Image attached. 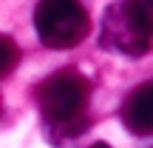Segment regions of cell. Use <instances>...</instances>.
Instances as JSON below:
<instances>
[{
    "mask_svg": "<svg viewBox=\"0 0 153 148\" xmlns=\"http://www.w3.org/2000/svg\"><path fill=\"white\" fill-rule=\"evenodd\" d=\"M34 100L51 134L74 137L85 128L82 117L91 100V80L76 68H57L34 88Z\"/></svg>",
    "mask_w": 153,
    "mask_h": 148,
    "instance_id": "1",
    "label": "cell"
},
{
    "mask_svg": "<svg viewBox=\"0 0 153 148\" xmlns=\"http://www.w3.org/2000/svg\"><path fill=\"white\" fill-rule=\"evenodd\" d=\"M34 29L48 49H74L91 32V17L79 0H40L34 9Z\"/></svg>",
    "mask_w": 153,
    "mask_h": 148,
    "instance_id": "2",
    "label": "cell"
},
{
    "mask_svg": "<svg viewBox=\"0 0 153 148\" xmlns=\"http://www.w3.org/2000/svg\"><path fill=\"white\" fill-rule=\"evenodd\" d=\"M150 29L142 23V17L133 11L128 0L111 3L102 14V32L99 43L102 49L116 51L122 57H142L150 51Z\"/></svg>",
    "mask_w": 153,
    "mask_h": 148,
    "instance_id": "3",
    "label": "cell"
},
{
    "mask_svg": "<svg viewBox=\"0 0 153 148\" xmlns=\"http://www.w3.org/2000/svg\"><path fill=\"white\" fill-rule=\"evenodd\" d=\"M122 122L136 137H150L153 134V80L136 86L128 94L125 105H122Z\"/></svg>",
    "mask_w": 153,
    "mask_h": 148,
    "instance_id": "4",
    "label": "cell"
},
{
    "mask_svg": "<svg viewBox=\"0 0 153 148\" xmlns=\"http://www.w3.org/2000/svg\"><path fill=\"white\" fill-rule=\"evenodd\" d=\"M17 63H20V49H17V43L11 37H6V34H0V77H6Z\"/></svg>",
    "mask_w": 153,
    "mask_h": 148,
    "instance_id": "5",
    "label": "cell"
},
{
    "mask_svg": "<svg viewBox=\"0 0 153 148\" xmlns=\"http://www.w3.org/2000/svg\"><path fill=\"white\" fill-rule=\"evenodd\" d=\"M128 3L133 6V11L142 17V23L150 29V34H153V0H128Z\"/></svg>",
    "mask_w": 153,
    "mask_h": 148,
    "instance_id": "6",
    "label": "cell"
},
{
    "mask_svg": "<svg viewBox=\"0 0 153 148\" xmlns=\"http://www.w3.org/2000/svg\"><path fill=\"white\" fill-rule=\"evenodd\" d=\"M88 148H111V145H105V143H94V145H88Z\"/></svg>",
    "mask_w": 153,
    "mask_h": 148,
    "instance_id": "7",
    "label": "cell"
},
{
    "mask_svg": "<svg viewBox=\"0 0 153 148\" xmlns=\"http://www.w3.org/2000/svg\"><path fill=\"white\" fill-rule=\"evenodd\" d=\"M0 114H3V100H0Z\"/></svg>",
    "mask_w": 153,
    "mask_h": 148,
    "instance_id": "8",
    "label": "cell"
}]
</instances>
